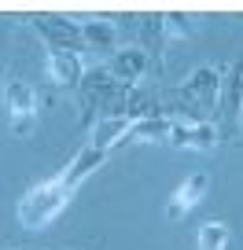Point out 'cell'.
<instances>
[{"label": "cell", "mask_w": 243, "mask_h": 250, "mask_svg": "<svg viewBox=\"0 0 243 250\" xmlns=\"http://www.w3.org/2000/svg\"><path fill=\"white\" fill-rule=\"evenodd\" d=\"M81 33H85V52H118L122 44V30L114 22H81Z\"/></svg>", "instance_id": "obj_12"}, {"label": "cell", "mask_w": 243, "mask_h": 250, "mask_svg": "<svg viewBox=\"0 0 243 250\" xmlns=\"http://www.w3.org/2000/svg\"><path fill=\"white\" fill-rule=\"evenodd\" d=\"M228 243V228L218 225V221H206L203 228H199V250H225Z\"/></svg>", "instance_id": "obj_13"}, {"label": "cell", "mask_w": 243, "mask_h": 250, "mask_svg": "<svg viewBox=\"0 0 243 250\" xmlns=\"http://www.w3.org/2000/svg\"><path fill=\"white\" fill-rule=\"evenodd\" d=\"M214 129H218L221 140H236V133L243 129V59L232 62L228 74H225V81H221Z\"/></svg>", "instance_id": "obj_3"}, {"label": "cell", "mask_w": 243, "mask_h": 250, "mask_svg": "<svg viewBox=\"0 0 243 250\" xmlns=\"http://www.w3.org/2000/svg\"><path fill=\"white\" fill-rule=\"evenodd\" d=\"M103 70L114 81H122V85H136L140 74H148V55L140 52V44L136 48H118V52L103 62Z\"/></svg>", "instance_id": "obj_10"}, {"label": "cell", "mask_w": 243, "mask_h": 250, "mask_svg": "<svg viewBox=\"0 0 243 250\" xmlns=\"http://www.w3.org/2000/svg\"><path fill=\"white\" fill-rule=\"evenodd\" d=\"M4 114H8L11 133H30L41 114V96L26 81H8L4 85Z\"/></svg>", "instance_id": "obj_4"}, {"label": "cell", "mask_w": 243, "mask_h": 250, "mask_svg": "<svg viewBox=\"0 0 243 250\" xmlns=\"http://www.w3.org/2000/svg\"><path fill=\"white\" fill-rule=\"evenodd\" d=\"M136 85H122L114 81L103 66L85 70L78 85V100H81V125L92 129L96 122H129V103H133Z\"/></svg>", "instance_id": "obj_2"}, {"label": "cell", "mask_w": 243, "mask_h": 250, "mask_svg": "<svg viewBox=\"0 0 243 250\" xmlns=\"http://www.w3.org/2000/svg\"><path fill=\"white\" fill-rule=\"evenodd\" d=\"M107 158H110L107 147H96V144L88 140L85 147L78 151V158H74L59 177L44 180V184H37V188H30V191L19 199V225L30 228V232L48 228L59 213L66 210V206H70V199L78 195L81 180H88L103 162H107Z\"/></svg>", "instance_id": "obj_1"}, {"label": "cell", "mask_w": 243, "mask_h": 250, "mask_svg": "<svg viewBox=\"0 0 243 250\" xmlns=\"http://www.w3.org/2000/svg\"><path fill=\"white\" fill-rule=\"evenodd\" d=\"M206 191H210V173H192V177L173 191V199L166 203V217H170V221L188 217V213L206 199Z\"/></svg>", "instance_id": "obj_8"}, {"label": "cell", "mask_w": 243, "mask_h": 250, "mask_svg": "<svg viewBox=\"0 0 243 250\" xmlns=\"http://www.w3.org/2000/svg\"><path fill=\"white\" fill-rule=\"evenodd\" d=\"M26 26H33V30L48 41V52H52V48H66V52L85 55V33H81V22H70V19H63V15H30Z\"/></svg>", "instance_id": "obj_5"}, {"label": "cell", "mask_w": 243, "mask_h": 250, "mask_svg": "<svg viewBox=\"0 0 243 250\" xmlns=\"http://www.w3.org/2000/svg\"><path fill=\"white\" fill-rule=\"evenodd\" d=\"M44 70L55 85H81L85 78V66H81V55L78 52H66V48H52L44 59Z\"/></svg>", "instance_id": "obj_11"}, {"label": "cell", "mask_w": 243, "mask_h": 250, "mask_svg": "<svg viewBox=\"0 0 243 250\" xmlns=\"http://www.w3.org/2000/svg\"><path fill=\"white\" fill-rule=\"evenodd\" d=\"M170 129H173V118H136V122H126V129L118 133L114 151L126 147V144H158V140H170Z\"/></svg>", "instance_id": "obj_9"}, {"label": "cell", "mask_w": 243, "mask_h": 250, "mask_svg": "<svg viewBox=\"0 0 243 250\" xmlns=\"http://www.w3.org/2000/svg\"><path fill=\"white\" fill-rule=\"evenodd\" d=\"M170 15L166 11H155V15H140V52L148 55V70L155 74L158 81H162V70H166V62H162V48L166 41H170Z\"/></svg>", "instance_id": "obj_6"}, {"label": "cell", "mask_w": 243, "mask_h": 250, "mask_svg": "<svg viewBox=\"0 0 243 250\" xmlns=\"http://www.w3.org/2000/svg\"><path fill=\"white\" fill-rule=\"evenodd\" d=\"M218 129H214L210 122H173L170 129V147H188V151H214L218 147Z\"/></svg>", "instance_id": "obj_7"}]
</instances>
